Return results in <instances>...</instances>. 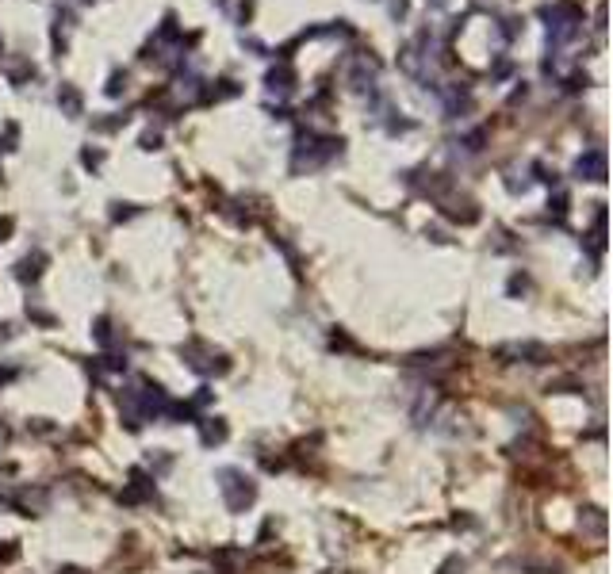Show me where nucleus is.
I'll use <instances>...</instances> for the list:
<instances>
[{
    "instance_id": "1",
    "label": "nucleus",
    "mask_w": 613,
    "mask_h": 574,
    "mask_svg": "<svg viewBox=\"0 0 613 574\" xmlns=\"http://www.w3.org/2000/svg\"><path fill=\"white\" fill-rule=\"evenodd\" d=\"M219 490H223L226 506H230L234 513H246V509L253 506V498H257V486L249 483L241 471H234V467H223V471H219Z\"/></svg>"
},
{
    "instance_id": "2",
    "label": "nucleus",
    "mask_w": 613,
    "mask_h": 574,
    "mask_svg": "<svg viewBox=\"0 0 613 574\" xmlns=\"http://www.w3.org/2000/svg\"><path fill=\"white\" fill-rule=\"evenodd\" d=\"M223 436H226V429H223V425H208V433H203V441L211 444V441H223Z\"/></svg>"
}]
</instances>
